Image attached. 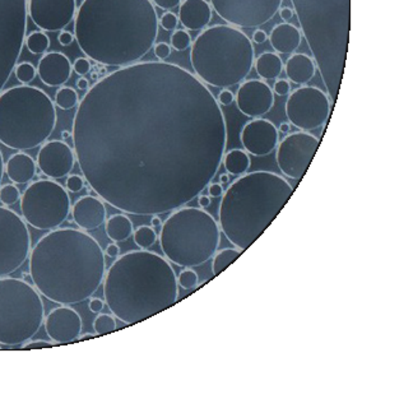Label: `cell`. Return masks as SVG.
I'll return each instance as SVG.
<instances>
[{"label":"cell","mask_w":399,"mask_h":399,"mask_svg":"<svg viewBox=\"0 0 399 399\" xmlns=\"http://www.w3.org/2000/svg\"><path fill=\"white\" fill-rule=\"evenodd\" d=\"M72 138L96 196L126 215L160 216L194 201L215 179L227 124L196 74L176 64L138 62L87 90Z\"/></svg>","instance_id":"1"},{"label":"cell","mask_w":399,"mask_h":399,"mask_svg":"<svg viewBox=\"0 0 399 399\" xmlns=\"http://www.w3.org/2000/svg\"><path fill=\"white\" fill-rule=\"evenodd\" d=\"M158 28L152 0H83L74 18V39L93 62L123 68L154 49Z\"/></svg>","instance_id":"2"},{"label":"cell","mask_w":399,"mask_h":399,"mask_svg":"<svg viewBox=\"0 0 399 399\" xmlns=\"http://www.w3.org/2000/svg\"><path fill=\"white\" fill-rule=\"evenodd\" d=\"M28 272L36 290L58 305L91 299L106 274L105 252L81 229H55L31 249Z\"/></svg>","instance_id":"3"},{"label":"cell","mask_w":399,"mask_h":399,"mask_svg":"<svg viewBox=\"0 0 399 399\" xmlns=\"http://www.w3.org/2000/svg\"><path fill=\"white\" fill-rule=\"evenodd\" d=\"M102 283L106 306L126 325L152 318L179 299L177 276L171 263L143 249L119 255Z\"/></svg>","instance_id":"4"},{"label":"cell","mask_w":399,"mask_h":399,"mask_svg":"<svg viewBox=\"0 0 399 399\" xmlns=\"http://www.w3.org/2000/svg\"><path fill=\"white\" fill-rule=\"evenodd\" d=\"M292 194V185L271 171L238 176L219 203L221 232L232 245L245 252L271 226Z\"/></svg>","instance_id":"5"},{"label":"cell","mask_w":399,"mask_h":399,"mask_svg":"<svg viewBox=\"0 0 399 399\" xmlns=\"http://www.w3.org/2000/svg\"><path fill=\"white\" fill-rule=\"evenodd\" d=\"M190 48L194 74L204 84L216 88H229L244 82L254 67L252 39L231 25L204 28Z\"/></svg>","instance_id":"6"},{"label":"cell","mask_w":399,"mask_h":399,"mask_svg":"<svg viewBox=\"0 0 399 399\" xmlns=\"http://www.w3.org/2000/svg\"><path fill=\"white\" fill-rule=\"evenodd\" d=\"M58 123L55 104L34 86H14L0 92V143L29 151L48 142Z\"/></svg>","instance_id":"7"},{"label":"cell","mask_w":399,"mask_h":399,"mask_svg":"<svg viewBox=\"0 0 399 399\" xmlns=\"http://www.w3.org/2000/svg\"><path fill=\"white\" fill-rule=\"evenodd\" d=\"M221 244V229L203 208L182 207L162 224L160 246L165 258L182 268L207 263Z\"/></svg>","instance_id":"8"},{"label":"cell","mask_w":399,"mask_h":399,"mask_svg":"<svg viewBox=\"0 0 399 399\" xmlns=\"http://www.w3.org/2000/svg\"><path fill=\"white\" fill-rule=\"evenodd\" d=\"M302 35L316 59L344 53L350 36V0H292Z\"/></svg>","instance_id":"9"},{"label":"cell","mask_w":399,"mask_h":399,"mask_svg":"<svg viewBox=\"0 0 399 399\" xmlns=\"http://www.w3.org/2000/svg\"><path fill=\"white\" fill-rule=\"evenodd\" d=\"M45 306L35 286L13 277L0 278V344L20 346L39 333Z\"/></svg>","instance_id":"10"},{"label":"cell","mask_w":399,"mask_h":399,"mask_svg":"<svg viewBox=\"0 0 399 399\" xmlns=\"http://www.w3.org/2000/svg\"><path fill=\"white\" fill-rule=\"evenodd\" d=\"M70 210L68 190L53 179L31 182L21 196L22 218L36 230L59 229L69 217Z\"/></svg>","instance_id":"11"},{"label":"cell","mask_w":399,"mask_h":399,"mask_svg":"<svg viewBox=\"0 0 399 399\" xmlns=\"http://www.w3.org/2000/svg\"><path fill=\"white\" fill-rule=\"evenodd\" d=\"M27 0H0V92L14 73L25 46Z\"/></svg>","instance_id":"12"},{"label":"cell","mask_w":399,"mask_h":399,"mask_svg":"<svg viewBox=\"0 0 399 399\" xmlns=\"http://www.w3.org/2000/svg\"><path fill=\"white\" fill-rule=\"evenodd\" d=\"M32 249L26 221L17 212L0 205V278L21 268Z\"/></svg>","instance_id":"13"},{"label":"cell","mask_w":399,"mask_h":399,"mask_svg":"<svg viewBox=\"0 0 399 399\" xmlns=\"http://www.w3.org/2000/svg\"><path fill=\"white\" fill-rule=\"evenodd\" d=\"M333 105L327 92L314 86H302L290 92L285 112L291 126L302 132H313L327 124Z\"/></svg>","instance_id":"14"},{"label":"cell","mask_w":399,"mask_h":399,"mask_svg":"<svg viewBox=\"0 0 399 399\" xmlns=\"http://www.w3.org/2000/svg\"><path fill=\"white\" fill-rule=\"evenodd\" d=\"M283 0H210V7L227 25L258 28L278 13Z\"/></svg>","instance_id":"15"},{"label":"cell","mask_w":399,"mask_h":399,"mask_svg":"<svg viewBox=\"0 0 399 399\" xmlns=\"http://www.w3.org/2000/svg\"><path fill=\"white\" fill-rule=\"evenodd\" d=\"M320 140L309 132L290 133L277 146L276 162L282 175L302 180L316 156Z\"/></svg>","instance_id":"16"},{"label":"cell","mask_w":399,"mask_h":399,"mask_svg":"<svg viewBox=\"0 0 399 399\" xmlns=\"http://www.w3.org/2000/svg\"><path fill=\"white\" fill-rule=\"evenodd\" d=\"M77 0H27V13L43 32H60L77 14Z\"/></svg>","instance_id":"17"},{"label":"cell","mask_w":399,"mask_h":399,"mask_svg":"<svg viewBox=\"0 0 399 399\" xmlns=\"http://www.w3.org/2000/svg\"><path fill=\"white\" fill-rule=\"evenodd\" d=\"M235 101L243 115L258 119L273 109L274 93L263 79H249L240 83Z\"/></svg>","instance_id":"18"},{"label":"cell","mask_w":399,"mask_h":399,"mask_svg":"<svg viewBox=\"0 0 399 399\" xmlns=\"http://www.w3.org/2000/svg\"><path fill=\"white\" fill-rule=\"evenodd\" d=\"M37 168L42 175L58 180L69 175L76 165V154L63 140H48L37 154Z\"/></svg>","instance_id":"19"},{"label":"cell","mask_w":399,"mask_h":399,"mask_svg":"<svg viewBox=\"0 0 399 399\" xmlns=\"http://www.w3.org/2000/svg\"><path fill=\"white\" fill-rule=\"evenodd\" d=\"M240 140L248 154L255 157H266L278 146L280 132L272 121L258 118L243 126Z\"/></svg>","instance_id":"20"},{"label":"cell","mask_w":399,"mask_h":399,"mask_svg":"<svg viewBox=\"0 0 399 399\" xmlns=\"http://www.w3.org/2000/svg\"><path fill=\"white\" fill-rule=\"evenodd\" d=\"M43 325L51 342L65 344L77 341L82 333L83 322L79 313L70 305H60L45 316Z\"/></svg>","instance_id":"21"},{"label":"cell","mask_w":399,"mask_h":399,"mask_svg":"<svg viewBox=\"0 0 399 399\" xmlns=\"http://www.w3.org/2000/svg\"><path fill=\"white\" fill-rule=\"evenodd\" d=\"M73 222L83 231H95L106 222L107 210L100 198L93 196H81L72 207Z\"/></svg>","instance_id":"22"},{"label":"cell","mask_w":399,"mask_h":399,"mask_svg":"<svg viewBox=\"0 0 399 399\" xmlns=\"http://www.w3.org/2000/svg\"><path fill=\"white\" fill-rule=\"evenodd\" d=\"M36 69L42 83L49 87H62L72 77L73 64L63 53L51 51L43 54Z\"/></svg>","instance_id":"23"},{"label":"cell","mask_w":399,"mask_h":399,"mask_svg":"<svg viewBox=\"0 0 399 399\" xmlns=\"http://www.w3.org/2000/svg\"><path fill=\"white\" fill-rule=\"evenodd\" d=\"M213 9L207 0H182L179 22L187 31H203L212 21Z\"/></svg>","instance_id":"24"},{"label":"cell","mask_w":399,"mask_h":399,"mask_svg":"<svg viewBox=\"0 0 399 399\" xmlns=\"http://www.w3.org/2000/svg\"><path fill=\"white\" fill-rule=\"evenodd\" d=\"M268 40L277 54L292 55L302 45V29L288 22L278 23L272 28Z\"/></svg>","instance_id":"25"},{"label":"cell","mask_w":399,"mask_h":399,"mask_svg":"<svg viewBox=\"0 0 399 399\" xmlns=\"http://www.w3.org/2000/svg\"><path fill=\"white\" fill-rule=\"evenodd\" d=\"M4 173L13 184L23 185L34 180L37 173V163L29 154L18 151L8 158Z\"/></svg>","instance_id":"26"},{"label":"cell","mask_w":399,"mask_h":399,"mask_svg":"<svg viewBox=\"0 0 399 399\" xmlns=\"http://www.w3.org/2000/svg\"><path fill=\"white\" fill-rule=\"evenodd\" d=\"M283 69L288 76L290 83L297 86L308 84L316 74V60L308 54H296L288 59L286 64H283Z\"/></svg>","instance_id":"27"},{"label":"cell","mask_w":399,"mask_h":399,"mask_svg":"<svg viewBox=\"0 0 399 399\" xmlns=\"http://www.w3.org/2000/svg\"><path fill=\"white\" fill-rule=\"evenodd\" d=\"M105 232L107 238L114 243H124L130 236H133V222L126 213L112 215L106 221Z\"/></svg>","instance_id":"28"},{"label":"cell","mask_w":399,"mask_h":399,"mask_svg":"<svg viewBox=\"0 0 399 399\" xmlns=\"http://www.w3.org/2000/svg\"><path fill=\"white\" fill-rule=\"evenodd\" d=\"M254 68L260 79L272 81L280 77L283 70V62L277 53H263L254 60Z\"/></svg>","instance_id":"29"},{"label":"cell","mask_w":399,"mask_h":399,"mask_svg":"<svg viewBox=\"0 0 399 399\" xmlns=\"http://www.w3.org/2000/svg\"><path fill=\"white\" fill-rule=\"evenodd\" d=\"M222 165H224L229 175H244L252 166L250 154L244 149L235 148L229 152H224Z\"/></svg>","instance_id":"30"},{"label":"cell","mask_w":399,"mask_h":399,"mask_svg":"<svg viewBox=\"0 0 399 399\" xmlns=\"http://www.w3.org/2000/svg\"><path fill=\"white\" fill-rule=\"evenodd\" d=\"M241 250L238 248H227V249H222L219 252H216V254L212 257V272L215 276H218L222 273L226 268L231 266L234 262L240 258L241 255Z\"/></svg>","instance_id":"31"},{"label":"cell","mask_w":399,"mask_h":399,"mask_svg":"<svg viewBox=\"0 0 399 399\" xmlns=\"http://www.w3.org/2000/svg\"><path fill=\"white\" fill-rule=\"evenodd\" d=\"M25 45L28 51L34 55H42L46 54L50 48L49 36L43 31H34L29 35L26 36Z\"/></svg>","instance_id":"32"},{"label":"cell","mask_w":399,"mask_h":399,"mask_svg":"<svg viewBox=\"0 0 399 399\" xmlns=\"http://www.w3.org/2000/svg\"><path fill=\"white\" fill-rule=\"evenodd\" d=\"M133 238L135 245L143 250H148L149 248L157 243L158 235L152 226L142 224L135 231L133 232Z\"/></svg>","instance_id":"33"},{"label":"cell","mask_w":399,"mask_h":399,"mask_svg":"<svg viewBox=\"0 0 399 399\" xmlns=\"http://www.w3.org/2000/svg\"><path fill=\"white\" fill-rule=\"evenodd\" d=\"M79 104V97L74 88L72 87H60L55 93V105L62 110H72Z\"/></svg>","instance_id":"34"},{"label":"cell","mask_w":399,"mask_h":399,"mask_svg":"<svg viewBox=\"0 0 399 399\" xmlns=\"http://www.w3.org/2000/svg\"><path fill=\"white\" fill-rule=\"evenodd\" d=\"M93 330L97 336H105L116 330V319L112 314H101L98 313L95 322H93Z\"/></svg>","instance_id":"35"},{"label":"cell","mask_w":399,"mask_h":399,"mask_svg":"<svg viewBox=\"0 0 399 399\" xmlns=\"http://www.w3.org/2000/svg\"><path fill=\"white\" fill-rule=\"evenodd\" d=\"M21 191L15 184H4L0 187V203L6 207L14 205L21 201Z\"/></svg>","instance_id":"36"},{"label":"cell","mask_w":399,"mask_h":399,"mask_svg":"<svg viewBox=\"0 0 399 399\" xmlns=\"http://www.w3.org/2000/svg\"><path fill=\"white\" fill-rule=\"evenodd\" d=\"M14 76L22 84H29L37 76V69L34 64L23 62V63L15 65Z\"/></svg>","instance_id":"37"},{"label":"cell","mask_w":399,"mask_h":399,"mask_svg":"<svg viewBox=\"0 0 399 399\" xmlns=\"http://www.w3.org/2000/svg\"><path fill=\"white\" fill-rule=\"evenodd\" d=\"M191 36L187 29H175L171 35L170 46L176 51H185L191 46Z\"/></svg>","instance_id":"38"},{"label":"cell","mask_w":399,"mask_h":399,"mask_svg":"<svg viewBox=\"0 0 399 399\" xmlns=\"http://www.w3.org/2000/svg\"><path fill=\"white\" fill-rule=\"evenodd\" d=\"M177 283L184 290H194L199 286V276L194 269L185 268L177 276Z\"/></svg>","instance_id":"39"},{"label":"cell","mask_w":399,"mask_h":399,"mask_svg":"<svg viewBox=\"0 0 399 399\" xmlns=\"http://www.w3.org/2000/svg\"><path fill=\"white\" fill-rule=\"evenodd\" d=\"M158 23L165 31H175L179 26V17L174 12L168 11L162 14L161 18H158Z\"/></svg>","instance_id":"40"},{"label":"cell","mask_w":399,"mask_h":399,"mask_svg":"<svg viewBox=\"0 0 399 399\" xmlns=\"http://www.w3.org/2000/svg\"><path fill=\"white\" fill-rule=\"evenodd\" d=\"M86 185V180L83 176L81 175H68L67 182H65V189L70 193H79L81 190H83Z\"/></svg>","instance_id":"41"},{"label":"cell","mask_w":399,"mask_h":399,"mask_svg":"<svg viewBox=\"0 0 399 399\" xmlns=\"http://www.w3.org/2000/svg\"><path fill=\"white\" fill-rule=\"evenodd\" d=\"M154 56L160 60V62H165L168 58L171 55L173 48L166 43V42H158L154 43Z\"/></svg>","instance_id":"42"},{"label":"cell","mask_w":399,"mask_h":399,"mask_svg":"<svg viewBox=\"0 0 399 399\" xmlns=\"http://www.w3.org/2000/svg\"><path fill=\"white\" fill-rule=\"evenodd\" d=\"M91 62L87 58H78L73 63V70L77 73L78 76H86L91 72Z\"/></svg>","instance_id":"43"},{"label":"cell","mask_w":399,"mask_h":399,"mask_svg":"<svg viewBox=\"0 0 399 399\" xmlns=\"http://www.w3.org/2000/svg\"><path fill=\"white\" fill-rule=\"evenodd\" d=\"M274 95L277 96H288L290 92H291V83L288 79H277L276 83L273 84V88H272Z\"/></svg>","instance_id":"44"},{"label":"cell","mask_w":399,"mask_h":399,"mask_svg":"<svg viewBox=\"0 0 399 399\" xmlns=\"http://www.w3.org/2000/svg\"><path fill=\"white\" fill-rule=\"evenodd\" d=\"M182 0H152L154 7L160 8L162 11L168 12L182 4Z\"/></svg>","instance_id":"45"},{"label":"cell","mask_w":399,"mask_h":399,"mask_svg":"<svg viewBox=\"0 0 399 399\" xmlns=\"http://www.w3.org/2000/svg\"><path fill=\"white\" fill-rule=\"evenodd\" d=\"M217 101L219 105H232V104H234V101H235V95H234V92L230 91V90H227V88H222V91L218 93Z\"/></svg>","instance_id":"46"},{"label":"cell","mask_w":399,"mask_h":399,"mask_svg":"<svg viewBox=\"0 0 399 399\" xmlns=\"http://www.w3.org/2000/svg\"><path fill=\"white\" fill-rule=\"evenodd\" d=\"M54 342H48V341H42V339H39V341H28L26 344H22V349L23 350H34V349H45V347H51L54 346Z\"/></svg>","instance_id":"47"},{"label":"cell","mask_w":399,"mask_h":399,"mask_svg":"<svg viewBox=\"0 0 399 399\" xmlns=\"http://www.w3.org/2000/svg\"><path fill=\"white\" fill-rule=\"evenodd\" d=\"M207 188H208V196L210 198H221V196H224V187L219 182H210Z\"/></svg>","instance_id":"48"},{"label":"cell","mask_w":399,"mask_h":399,"mask_svg":"<svg viewBox=\"0 0 399 399\" xmlns=\"http://www.w3.org/2000/svg\"><path fill=\"white\" fill-rule=\"evenodd\" d=\"M74 40H76L74 35H73L72 32H69V31H65V29L60 31V34L58 36V41H59V43H60L62 46H69V45H72V43L74 42Z\"/></svg>","instance_id":"49"},{"label":"cell","mask_w":399,"mask_h":399,"mask_svg":"<svg viewBox=\"0 0 399 399\" xmlns=\"http://www.w3.org/2000/svg\"><path fill=\"white\" fill-rule=\"evenodd\" d=\"M88 308H90L92 313L98 314L105 308V302L102 299H98V297H92L90 302H88Z\"/></svg>","instance_id":"50"},{"label":"cell","mask_w":399,"mask_h":399,"mask_svg":"<svg viewBox=\"0 0 399 399\" xmlns=\"http://www.w3.org/2000/svg\"><path fill=\"white\" fill-rule=\"evenodd\" d=\"M268 40V35H266V31L260 29V28H257L252 34V43H257V45H262L264 43Z\"/></svg>","instance_id":"51"},{"label":"cell","mask_w":399,"mask_h":399,"mask_svg":"<svg viewBox=\"0 0 399 399\" xmlns=\"http://www.w3.org/2000/svg\"><path fill=\"white\" fill-rule=\"evenodd\" d=\"M120 246L116 244V243H111L109 245L106 246V255L110 257V258H118L120 255Z\"/></svg>","instance_id":"52"},{"label":"cell","mask_w":399,"mask_h":399,"mask_svg":"<svg viewBox=\"0 0 399 399\" xmlns=\"http://www.w3.org/2000/svg\"><path fill=\"white\" fill-rule=\"evenodd\" d=\"M278 13H280V17L282 18V21L285 22L291 21V20L294 18L295 15L294 9H292V8L288 7L280 8Z\"/></svg>","instance_id":"53"},{"label":"cell","mask_w":399,"mask_h":399,"mask_svg":"<svg viewBox=\"0 0 399 399\" xmlns=\"http://www.w3.org/2000/svg\"><path fill=\"white\" fill-rule=\"evenodd\" d=\"M210 203H212V201H210V196H198V204H199V207L201 208H208L210 207Z\"/></svg>","instance_id":"54"},{"label":"cell","mask_w":399,"mask_h":399,"mask_svg":"<svg viewBox=\"0 0 399 399\" xmlns=\"http://www.w3.org/2000/svg\"><path fill=\"white\" fill-rule=\"evenodd\" d=\"M77 88L79 91H87L90 88L88 81L84 77H81L77 81Z\"/></svg>","instance_id":"55"},{"label":"cell","mask_w":399,"mask_h":399,"mask_svg":"<svg viewBox=\"0 0 399 399\" xmlns=\"http://www.w3.org/2000/svg\"><path fill=\"white\" fill-rule=\"evenodd\" d=\"M162 224H163V222H162L161 218L158 217V216H152V218H151V226H152L154 229L161 227Z\"/></svg>","instance_id":"56"},{"label":"cell","mask_w":399,"mask_h":399,"mask_svg":"<svg viewBox=\"0 0 399 399\" xmlns=\"http://www.w3.org/2000/svg\"><path fill=\"white\" fill-rule=\"evenodd\" d=\"M291 130V124L290 123H280V128H278V132L283 134L290 133Z\"/></svg>","instance_id":"57"},{"label":"cell","mask_w":399,"mask_h":399,"mask_svg":"<svg viewBox=\"0 0 399 399\" xmlns=\"http://www.w3.org/2000/svg\"><path fill=\"white\" fill-rule=\"evenodd\" d=\"M4 168H6V163H4L3 154H1V151H0V185H1V182H3V176H4Z\"/></svg>","instance_id":"58"},{"label":"cell","mask_w":399,"mask_h":399,"mask_svg":"<svg viewBox=\"0 0 399 399\" xmlns=\"http://www.w3.org/2000/svg\"><path fill=\"white\" fill-rule=\"evenodd\" d=\"M229 182H230V175H229V174H222V175H219V184L226 185V184H229Z\"/></svg>","instance_id":"59"},{"label":"cell","mask_w":399,"mask_h":399,"mask_svg":"<svg viewBox=\"0 0 399 399\" xmlns=\"http://www.w3.org/2000/svg\"><path fill=\"white\" fill-rule=\"evenodd\" d=\"M93 337H95V334H90V333H87V334H81L78 339H79V341H83V339H90V338H93Z\"/></svg>","instance_id":"60"},{"label":"cell","mask_w":399,"mask_h":399,"mask_svg":"<svg viewBox=\"0 0 399 399\" xmlns=\"http://www.w3.org/2000/svg\"><path fill=\"white\" fill-rule=\"evenodd\" d=\"M70 137H72V133L68 132V130H63V132H62V138H63V140H68Z\"/></svg>","instance_id":"61"},{"label":"cell","mask_w":399,"mask_h":399,"mask_svg":"<svg viewBox=\"0 0 399 399\" xmlns=\"http://www.w3.org/2000/svg\"><path fill=\"white\" fill-rule=\"evenodd\" d=\"M97 77H98L97 73H92L91 78L92 79H93V81H96V79H97Z\"/></svg>","instance_id":"62"},{"label":"cell","mask_w":399,"mask_h":399,"mask_svg":"<svg viewBox=\"0 0 399 399\" xmlns=\"http://www.w3.org/2000/svg\"><path fill=\"white\" fill-rule=\"evenodd\" d=\"M0 350H1V349H0Z\"/></svg>","instance_id":"63"}]
</instances>
